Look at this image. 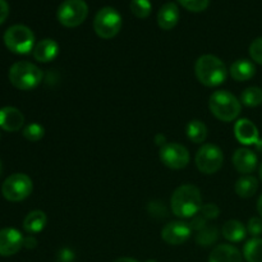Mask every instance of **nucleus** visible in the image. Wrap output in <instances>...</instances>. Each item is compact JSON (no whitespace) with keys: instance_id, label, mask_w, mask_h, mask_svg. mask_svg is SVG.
Masks as SVG:
<instances>
[{"instance_id":"nucleus-1","label":"nucleus","mask_w":262,"mask_h":262,"mask_svg":"<svg viewBox=\"0 0 262 262\" xmlns=\"http://www.w3.org/2000/svg\"><path fill=\"white\" fill-rule=\"evenodd\" d=\"M173 214L178 217H193L201 210V192L193 184H182L174 191L170 200Z\"/></svg>"},{"instance_id":"nucleus-2","label":"nucleus","mask_w":262,"mask_h":262,"mask_svg":"<svg viewBox=\"0 0 262 262\" xmlns=\"http://www.w3.org/2000/svg\"><path fill=\"white\" fill-rule=\"evenodd\" d=\"M194 73L200 83L207 87H215L225 82L228 71L222 59L211 54H206L197 59Z\"/></svg>"},{"instance_id":"nucleus-3","label":"nucleus","mask_w":262,"mask_h":262,"mask_svg":"<svg viewBox=\"0 0 262 262\" xmlns=\"http://www.w3.org/2000/svg\"><path fill=\"white\" fill-rule=\"evenodd\" d=\"M209 106L212 115L222 122L234 120L241 114V109H242L239 100L225 90L215 91L210 96Z\"/></svg>"},{"instance_id":"nucleus-4","label":"nucleus","mask_w":262,"mask_h":262,"mask_svg":"<svg viewBox=\"0 0 262 262\" xmlns=\"http://www.w3.org/2000/svg\"><path fill=\"white\" fill-rule=\"evenodd\" d=\"M42 72L30 61H17L9 69V81L20 91H30L42 81Z\"/></svg>"},{"instance_id":"nucleus-5","label":"nucleus","mask_w":262,"mask_h":262,"mask_svg":"<svg viewBox=\"0 0 262 262\" xmlns=\"http://www.w3.org/2000/svg\"><path fill=\"white\" fill-rule=\"evenodd\" d=\"M3 40L8 50L19 55H26L35 48V35L32 30L25 25H14L8 28Z\"/></svg>"},{"instance_id":"nucleus-6","label":"nucleus","mask_w":262,"mask_h":262,"mask_svg":"<svg viewBox=\"0 0 262 262\" xmlns=\"http://www.w3.org/2000/svg\"><path fill=\"white\" fill-rule=\"evenodd\" d=\"M123 20L118 10L112 7H105L96 13L94 19V30L99 37L109 40L115 37L122 30Z\"/></svg>"},{"instance_id":"nucleus-7","label":"nucleus","mask_w":262,"mask_h":262,"mask_svg":"<svg viewBox=\"0 0 262 262\" xmlns=\"http://www.w3.org/2000/svg\"><path fill=\"white\" fill-rule=\"evenodd\" d=\"M89 7L84 0H66L60 4L56 12V17L64 27L73 28L86 20Z\"/></svg>"},{"instance_id":"nucleus-8","label":"nucleus","mask_w":262,"mask_h":262,"mask_svg":"<svg viewBox=\"0 0 262 262\" xmlns=\"http://www.w3.org/2000/svg\"><path fill=\"white\" fill-rule=\"evenodd\" d=\"M32 181L23 173H15L8 177L2 186V193L5 200L19 202L27 199L32 192Z\"/></svg>"},{"instance_id":"nucleus-9","label":"nucleus","mask_w":262,"mask_h":262,"mask_svg":"<svg viewBox=\"0 0 262 262\" xmlns=\"http://www.w3.org/2000/svg\"><path fill=\"white\" fill-rule=\"evenodd\" d=\"M224 163L223 151L212 143L202 146L196 154V165L204 174H214L222 169Z\"/></svg>"},{"instance_id":"nucleus-10","label":"nucleus","mask_w":262,"mask_h":262,"mask_svg":"<svg viewBox=\"0 0 262 262\" xmlns=\"http://www.w3.org/2000/svg\"><path fill=\"white\" fill-rule=\"evenodd\" d=\"M189 152L183 145L179 143H165L160 148V160L164 165L170 169H183L189 163Z\"/></svg>"},{"instance_id":"nucleus-11","label":"nucleus","mask_w":262,"mask_h":262,"mask_svg":"<svg viewBox=\"0 0 262 262\" xmlns=\"http://www.w3.org/2000/svg\"><path fill=\"white\" fill-rule=\"evenodd\" d=\"M192 228L188 223L183 222H171L168 223L161 230V238L164 242L171 246L183 245L189 237H191Z\"/></svg>"},{"instance_id":"nucleus-12","label":"nucleus","mask_w":262,"mask_h":262,"mask_svg":"<svg viewBox=\"0 0 262 262\" xmlns=\"http://www.w3.org/2000/svg\"><path fill=\"white\" fill-rule=\"evenodd\" d=\"M23 235L14 228H4L0 230V256L9 257L19 252L23 247Z\"/></svg>"},{"instance_id":"nucleus-13","label":"nucleus","mask_w":262,"mask_h":262,"mask_svg":"<svg viewBox=\"0 0 262 262\" xmlns=\"http://www.w3.org/2000/svg\"><path fill=\"white\" fill-rule=\"evenodd\" d=\"M25 124V115L14 106L0 109V128L5 132H17Z\"/></svg>"},{"instance_id":"nucleus-14","label":"nucleus","mask_w":262,"mask_h":262,"mask_svg":"<svg viewBox=\"0 0 262 262\" xmlns=\"http://www.w3.org/2000/svg\"><path fill=\"white\" fill-rule=\"evenodd\" d=\"M233 165L238 173L247 176L257 166V156L248 148H238L233 155Z\"/></svg>"},{"instance_id":"nucleus-15","label":"nucleus","mask_w":262,"mask_h":262,"mask_svg":"<svg viewBox=\"0 0 262 262\" xmlns=\"http://www.w3.org/2000/svg\"><path fill=\"white\" fill-rule=\"evenodd\" d=\"M235 138L242 145H255L258 138V129L250 119H239L234 125Z\"/></svg>"},{"instance_id":"nucleus-16","label":"nucleus","mask_w":262,"mask_h":262,"mask_svg":"<svg viewBox=\"0 0 262 262\" xmlns=\"http://www.w3.org/2000/svg\"><path fill=\"white\" fill-rule=\"evenodd\" d=\"M179 13L178 7L174 3H166L160 8L158 13V25L161 30H173L179 22Z\"/></svg>"},{"instance_id":"nucleus-17","label":"nucleus","mask_w":262,"mask_h":262,"mask_svg":"<svg viewBox=\"0 0 262 262\" xmlns=\"http://www.w3.org/2000/svg\"><path fill=\"white\" fill-rule=\"evenodd\" d=\"M59 45L56 41L51 38H43L40 42H37L33 48V58L41 63H48V61L54 60L58 56Z\"/></svg>"},{"instance_id":"nucleus-18","label":"nucleus","mask_w":262,"mask_h":262,"mask_svg":"<svg viewBox=\"0 0 262 262\" xmlns=\"http://www.w3.org/2000/svg\"><path fill=\"white\" fill-rule=\"evenodd\" d=\"M209 262H243V257L234 246L219 245L210 253Z\"/></svg>"},{"instance_id":"nucleus-19","label":"nucleus","mask_w":262,"mask_h":262,"mask_svg":"<svg viewBox=\"0 0 262 262\" xmlns=\"http://www.w3.org/2000/svg\"><path fill=\"white\" fill-rule=\"evenodd\" d=\"M230 76L238 82L248 81L256 74V67L248 59H239L230 66Z\"/></svg>"},{"instance_id":"nucleus-20","label":"nucleus","mask_w":262,"mask_h":262,"mask_svg":"<svg viewBox=\"0 0 262 262\" xmlns=\"http://www.w3.org/2000/svg\"><path fill=\"white\" fill-rule=\"evenodd\" d=\"M48 217L46 214L41 210H35L27 214V216L23 220V229L30 234H36V233L42 232L43 228L46 227Z\"/></svg>"},{"instance_id":"nucleus-21","label":"nucleus","mask_w":262,"mask_h":262,"mask_svg":"<svg viewBox=\"0 0 262 262\" xmlns=\"http://www.w3.org/2000/svg\"><path fill=\"white\" fill-rule=\"evenodd\" d=\"M223 235L227 241L233 243L242 242L247 235V228L238 220H228L222 229Z\"/></svg>"},{"instance_id":"nucleus-22","label":"nucleus","mask_w":262,"mask_h":262,"mask_svg":"<svg viewBox=\"0 0 262 262\" xmlns=\"http://www.w3.org/2000/svg\"><path fill=\"white\" fill-rule=\"evenodd\" d=\"M258 188V182L255 177L252 176H245L239 178L235 183L234 189L235 193L242 199H250L253 194L257 192Z\"/></svg>"},{"instance_id":"nucleus-23","label":"nucleus","mask_w":262,"mask_h":262,"mask_svg":"<svg viewBox=\"0 0 262 262\" xmlns=\"http://www.w3.org/2000/svg\"><path fill=\"white\" fill-rule=\"evenodd\" d=\"M243 256L247 262H262V239L252 238L243 248Z\"/></svg>"},{"instance_id":"nucleus-24","label":"nucleus","mask_w":262,"mask_h":262,"mask_svg":"<svg viewBox=\"0 0 262 262\" xmlns=\"http://www.w3.org/2000/svg\"><path fill=\"white\" fill-rule=\"evenodd\" d=\"M187 136L194 143H202L207 137V128L201 120H191L187 125Z\"/></svg>"},{"instance_id":"nucleus-25","label":"nucleus","mask_w":262,"mask_h":262,"mask_svg":"<svg viewBox=\"0 0 262 262\" xmlns=\"http://www.w3.org/2000/svg\"><path fill=\"white\" fill-rule=\"evenodd\" d=\"M217 237H219V230H217V228L211 227V225H206L201 230H199V233L196 235V242L200 246L209 247L212 243L216 242Z\"/></svg>"},{"instance_id":"nucleus-26","label":"nucleus","mask_w":262,"mask_h":262,"mask_svg":"<svg viewBox=\"0 0 262 262\" xmlns=\"http://www.w3.org/2000/svg\"><path fill=\"white\" fill-rule=\"evenodd\" d=\"M241 101L246 106H258V105L262 104V89L256 86L248 87L241 95Z\"/></svg>"},{"instance_id":"nucleus-27","label":"nucleus","mask_w":262,"mask_h":262,"mask_svg":"<svg viewBox=\"0 0 262 262\" xmlns=\"http://www.w3.org/2000/svg\"><path fill=\"white\" fill-rule=\"evenodd\" d=\"M152 5L150 0H132L130 2V10L137 18H147L150 15Z\"/></svg>"},{"instance_id":"nucleus-28","label":"nucleus","mask_w":262,"mask_h":262,"mask_svg":"<svg viewBox=\"0 0 262 262\" xmlns=\"http://www.w3.org/2000/svg\"><path fill=\"white\" fill-rule=\"evenodd\" d=\"M43 135H45V129L42 125L37 123H31L23 129V137L30 142H37L43 137Z\"/></svg>"},{"instance_id":"nucleus-29","label":"nucleus","mask_w":262,"mask_h":262,"mask_svg":"<svg viewBox=\"0 0 262 262\" xmlns=\"http://www.w3.org/2000/svg\"><path fill=\"white\" fill-rule=\"evenodd\" d=\"M179 4L183 8H186L187 10L193 13H200L204 12L205 9H207L210 4V0H177Z\"/></svg>"},{"instance_id":"nucleus-30","label":"nucleus","mask_w":262,"mask_h":262,"mask_svg":"<svg viewBox=\"0 0 262 262\" xmlns=\"http://www.w3.org/2000/svg\"><path fill=\"white\" fill-rule=\"evenodd\" d=\"M250 55L252 60L262 66V37L256 38L250 46Z\"/></svg>"},{"instance_id":"nucleus-31","label":"nucleus","mask_w":262,"mask_h":262,"mask_svg":"<svg viewBox=\"0 0 262 262\" xmlns=\"http://www.w3.org/2000/svg\"><path fill=\"white\" fill-rule=\"evenodd\" d=\"M200 214H201L206 220H211V219H216V217L219 216L220 210L215 204H206L201 207Z\"/></svg>"},{"instance_id":"nucleus-32","label":"nucleus","mask_w":262,"mask_h":262,"mask_svg":"<svg viewBox=\"0 0 262 262\" xmlns=\"http://www.w3.org/2000/svg\"><path fill=\"white\" fill-rule=\"evenodd\" d=\"M247 232L253 238H257L262 234V219L261 217H251L247 224Z\"/></svg>"},{"instance_id":"nucleus-33","label":"nucleus","mask_w":262,"mask_h":262,"mask_svg":"<svg viewBox=\"0 0 262 262\" xmlns=\"http://www.w3.org/2000/svg\"><path fill=\"white\" fill-rule=\"evenodd\" d=\"M74 255L68 248H63L58 255V262H73Z\"/></svg>"},{"instance_id":"nucleus-34","label":"nucleus","mask_w":262,"mask_h":262,"mask_svg":"<svg viewBox=\"0 0 262 262\" xmlns=\"http://www.w3.org/2000/svg\"><path fill=\"white\" fill-rule=\"evenodd\" d=\"M8 15H9V5L7 0H0V26L7 20Z\"/></svg>"},{"instance_id":"nucleus-35","label":"nucleus","mask_w":262,"mask_h":262,"mask_svg":"<svg viewBox=\"0 0 262 262\" xmlns=\"http://www.w3.org/2000/svg\"><path fill=\"white\" fill-rule=\"evenodd\" d=\"M36 246H37V241H36V238L32 237V235L26 237L25 239H23V247L28 248V250H32V248H35Z\"/></svg>"},{"instance_id":"nucleus-36","label":"nucleus","mask_w":262,"mask_h":262,"mask_svg":"<svg viewBox=\"0 0 262 262\" xmlns=\"http://www.w3.org/2000/svg\"><path fill=\"white\" fill-rule=\"evenodd\" d=\"M114 262H138V261H136L135 258H130V257H120L118 258V260H115Z\"/></svg>"},{"instance_id":"nucleus-37","label":"nucleus","mask_w":262,"mask_h":262,"mask_svg":"<svg viewBox=\"0 0 262 262\" xmlns=\"http://www.w3.org/2000/svg\"><path fill=\"white\" fill-rule=\"evenodd\" d=\"M257 211H258V214H260V216L262 219V194H261L260 199H258V201H257Z\"/></svg>"},{"instance_id":"nucleus-38","label":"nucleus","mask_w":262,"mask_h":262,"mask_svg":"<svg viewBox=\"0 0 262 262\" xmlns=\"http://www.w3.org/2000/svg\"><path fill=\"white\" fill-rule=\"evenodd\" d=\"M255 147H256V150L258 151V152L262 154V140H258L257 142L255 143Z\"/></svg>"},{"instance_id":"nucleus-39","label":"nucleus","mask_w":262,"mask_h":262,"mask_svg":"<svg viewBox=\"0 0 262 262\" xmlns=\"http://www.w3.org/2000/svg\"><path fill=\"white\" fill-rule=\"evenodd\" d=\"M260 178H261V181H262V163H261V165H260Z\"/></svg>"},{"instance_id":"nucleus-40","label":"nucleus","mask_w":262,"mask_h":262,"mask_svg":"<svg viewBox=\"0 0 262 262\" xmlns=\"http://www.w3.org/2000/svg\"><path fill=\"white\" fill-rule=\"evenodd\" d=\"M3 173V165H2V161H0V176H2Z\"/></svg>"},{"instance_id":"nucleus-41","label":"nucleus","mask_w":262,"mask_h":262,"mask_svg":"<svg viewBox=\"0 0 262 262\" xmlns=\"http://www.w3.org/2000/svg\"><path fill=\"white\" fill-rule=\"evenodd\" d=\"M145 262H158L156 260H147V261H145Z\"/></svg>"}]
</instances>
